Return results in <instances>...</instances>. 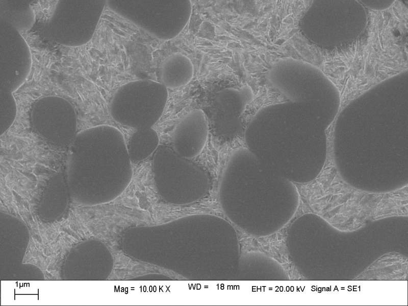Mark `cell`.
Instances as JSON below:
<instances>
[{"label": "cell", "mask_w": 408, "mask_h": 306, "mask_svg": "<svg viewBox=\"0 0 408 306\" xmlns=\"http://www.w3.org/2000/svg\"><path fill=\"white\" fill-rule=\"evenodd\" d=\"M132 162L118 129L109 125L87 128L77 134L70 146L68 185L72 190L90 187L119 193L132 179Z\"/></svg>", "instance_id": "6da1fadb"}, {"label": "cell", "mask_w": 408, "mask_h": 306, "mask_svg": "<svg viewBox=\"0 0 408 306\" xmlns=\"http://www.w3.org/2000/svg\"><path fill=\"white\" fill-rule=\"evenodd\" d=\"M168 95L161 83L150 80L130 82L114 96L111 116L117 123L135 130L151 128L161 117Z\"/></svg>", "instance_id": "7a4b0ae2"}, {"label": "cell", "mask_w": 408, "mask_h": 306, "mask_svg": "<svg viewBox=\"0 0 408 306\" xmlns=\"http://www.w3.org/2000/svg\"><path fill=\"white\" fill-rule=\"evenodd\" d=\"M152 169L156 187L166 197H186L205 189L209 182L200 166L164 145H159L154 153Z\"/></svg>", "instance_id": "3957f363"}, {"label": "cell", "mask_w": 408, "mask_h": 306, "mask_svg": "<svg viewBox=\"0 0 408 306\" xmlns=\"http://www.w3.org/2000/svg\"><path fill=\"white\" fill-rule=\"evenodd\" d=\"M122 15L161 39L177 36L191 13L189 1H126Z\"/></svg>", "instance_id": "277c9868"}, {"label": "cell", "mask_w": 408, "mask_h": 306, "mask_svg": "<svg viewBox=\"0 0 408 306\" xmlns=\"http://www.w3.org/2000/svg\"><path fill=\"white\" fill-rule=\"evenodd\" d=\"M39 109L35 106L31 116V125L37 134L50 146L63 149L71 146L77 130V121L74 111Z\"/></svg>", "instance_id": "5b68a950"}, {"label": "cell", "mask_w": 408, "mask_h": 306, "mask_svg": "<svg viewBox=\"0 0 408 306\" xmlns=\"http://www.w3.org/2000/svg\"><path fill=\"white\" fill-rule=\"evenodd\" d=\"M208 130V124L203 111L197 109L191 110L174 129L172 149L184 158H193L204 148Z\"/></svg>", "instance_id": "8992f818"}, {"label": "cell", "mask_w": 408, "mask_h": 306, "mask_svg": "<svg viewBox=\"0 0 408 306\" xmlns=\"http://www.w3.org/2000/svg\"><path fill=\"white\" fill-rule=\"evenodd\" d=\"M159 72L161 83L167 89H173L185 86L190 82L194 75V66L188 57L175 53L163 61Z\"/></svg>", "instance_id": "52a82bcc"}, {"label": "cell", "mask_w": 408, "mask_h": 306, "mask_svg": "<svg viewBox=\"0 0 408 306\" xmlns=\"http://www.w3.org/2000/svg\"><path fill=\"white\" fill-rule=\"evenodd\" d=\"M159 140L157 132L152 127L135 130L126 144L131 161H142L154 154L159 146Z\"/></svg>", "instance_id": "ba28073f"}]
</instances>
